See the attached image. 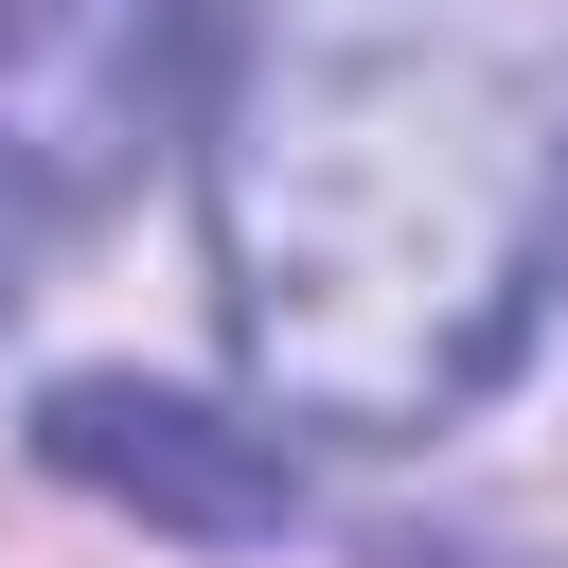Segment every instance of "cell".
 Returning a JSON list of instances; mask_svg holds the SVG:
<instances>
[{
	"instance_id": "6da1fadb",
	"label": "cell",
	"mask_w": 568,
	"mask_h": 568,
	"mask_svg": "<svg viewBox=\"0 0 568 568\" xmlns=\"http://www.w3.org/2000/svg\"><path fill=\"white\" fill-rule=\"evenodd\" d=\"M195 213L231 373L284 426H462L568 248V0H248Z\"/></svg>"
},
{
	"instance_id": "7a4b0ae2",
	"label": "cell",
	"mask_w": 568,
	"mask_h": 568,
	"mask_svg": "<svg viewBox=\"0 0 568 568\" xmlns=\"http://www.w3.org/2000/svg\"><path fill=\"white\" fill-rule=\"evenodd\" d=\"M213 0H0V302L142 178Z\"/></svg>"
},
{
	"instance_id": "3957f363",
	"label": "cell",
	"mask_w": 568,
	"mask_h": 568,
	"mask_svg": "<svg viewBox=\"0 0 568 568\" xmlns=\"http://www.w3.org/2000/svg\"><path fill=\"white\" fill-rule=\"evenodd\" d=\"M36 444H53V479H106V497H142V515H178V532H284V515H302V479H284L266 426H213V408L124 390V373H71V390L36 408Z\"/></svg>"
}]
</instances>
